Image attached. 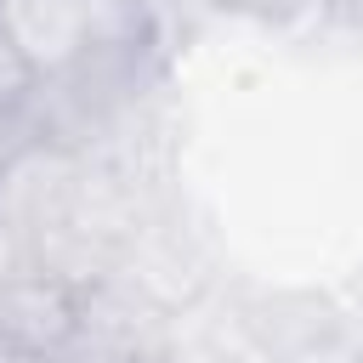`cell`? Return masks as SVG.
Listing matches in <instances>:
<instances>
[{
  "label": "cell",
  "instance_id": "4",
  "mask_svg": "<svg viewBox=\"0 0 363 363\" xmlns=\"http://www.w3.org/2000/svg\"><path fill=\"white\" fill-rule=\"evenodd\" d=\"M40 147H45V136H40L34 102H23V108H0V187H6Z\"/></svg>",
  "mask_w": 363,
  "mask_h": 363
},
{
  "label": "cell",
  "instance_id": "5",
  "mask_svg": "<svg viewBox=\"0 0 363 363\" xmlns=\"http://www.w3.org/2000/svg\"><path fill=\"white\" fill-rule=\"evenodd\" d=\"M34 74H28V62L0 40V108H23V102H34Z\"/></svg>",
  "mask_w": 363,
  "mask_h": 363
},
{
  "label": "cell",
  "instance_id": "2",
  "mask_svg": "<svg viewBox=\"0 0 363 363\" xmlns=\"http://www.w3.org/2000/svg\"><path fill=\"white\" fill-rule=\"evenodd\" d=\"M79 295L85 289H74L68 278H51L23 261L0 278V346L40 363H62L79 335Z\"/></svg>",
  "mask_w": 363,
  "mask_h": 363
},
{
  "label": "cell",
  "instance_id": "1",
  "mask_svg": "<svg viewBox=\"0 0 363 363\" xmlns=\"http://www.w3.org/2000/svg\"><path fill=\"white\" fill-rule=\"evenodd\" d=\"M153 85H159V62L147 28H102L85 45V57H74L62 74L34 85V119L45 147L57 153L108 147L125 125L142 119Z\"/></svg>",
  "mask_w": 363,
  "mask_h": 363
},
{
  "label": "cell",
  "instance_id": "8",
  "mask_svg": "<svg viewBox=\"0 0 363 363\" xmlns=\"http://www.w3.org/2000/svg\"><path fill=\"white\" fill-rule=\"evenodd\" d=\"M0 363H40V357H23V352H6L0 346Z\"/></svg>",
  "mask_w": 363,
  "mask_h": 363
},
{
  "label": "cell",
  "instance_id": "6",
  "mask_svg": "<svg viewBox=\"0 0 363 363\" xmlns=\"http://www.w3.org/2000/svg\"><path fill=\"white\" fill-rule=\"evenodd\" d=\"M318 11L340 28H363V0H318Z\"/></svg>",
  "mask_w": 363,
  "mask_h": 363
},
{
  "label": "cell",
  "instance_id": "3",
  "mask_svg": "<svg viewBox=\"0 0 363 363\" xmlns=\"http://www.w3.org/2000/svg\"><path fill=\"white\" fill-rule=\"evenodd\" d=\"M0 40L34 79H51L96 40V0H0Z\"/></svg>",
  "mask_w": 363,
  "mask_h": 363
},
{
  "label": "cell",
  "instance_id": "7",
  "mask_svg": "<svg viewBox=\"0 0 363 363\" xmlns=\"http://www.w3.org/2000/svg\"><path fill=\"white\" fill-rule=\"evenodd\" d=\"M221 6H244V11H261V17H284V11H295V6H306V0H221Z\"/></svg>",
  "mask_w": 363,
  "mask_h": 363
}]
</instances>
